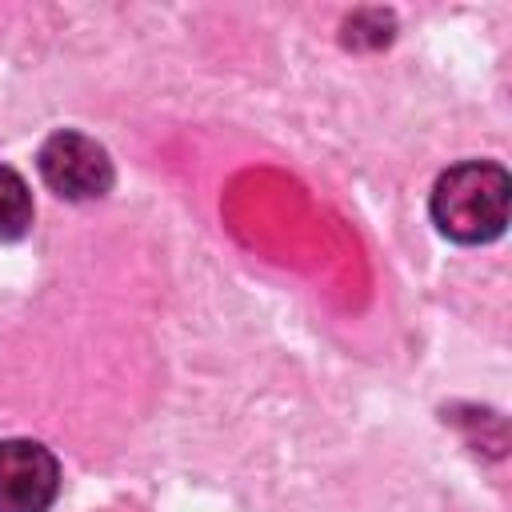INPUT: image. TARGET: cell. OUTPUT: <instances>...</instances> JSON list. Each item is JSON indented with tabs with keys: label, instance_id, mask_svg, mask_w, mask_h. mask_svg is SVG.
<instances>
[{
	"label": "cell",
	"instance_id": "cell-1",
	"mask_svg": "<svg viewBox=\"0 0 512 512\" xmlns=\"http://www.w3.org/2000/svg\"><path fill=\"white\" fill-rule=\"evenodd\" d=\"M508 172L492 160H464L432 188V220L456 244H488L508 224Z\"/></svg>",
	"mask_w": 512,
	"mask_h": 512
},
{
	"label": "cell",
	"instance_id": "cell-2",
	"mask_svg": "<svg viewBox=\"0 0 512 512\" xmlns=\"http://www.w3.org/2000/svg\"><path fill=\"white\" fill-rule=\"evenodd\" d=\"M36 164L44 184L64 200H96L112 188V160L84 132H52L40 144Z\"/></svg>",
	"mask_w": 512,
	"mask_h": 512
},
{
	"label": "cell",
	"instance_id": "cell-3",
	"mask_svg": "<svg viewBox=\"0 0 512 512\" xmlns=\"http://www.w3.org/2000/svg\"><path fill=\"white\" fill-rule=\"evenodd\" d=\"M60 492V464L36 440H0V512H48Z\"/></svg>",
	"mask_w": 512,
	"mask_h": 512
},
{
	"label": "cell",
	"instance_id": "cell-4",
	"mask_svg": "<svg viewBox=\"0 0 512 512\" xmlns=\"http://www.w3.org/2000/svg\"><path fill=\"white\" fill-rule=\"evenodd\" d=\"M32 224V192L16 168L0 164V240H20Z\"/></svg>",
	"mask_w": 512,
	"mask_h": 512
}]
</instances>
